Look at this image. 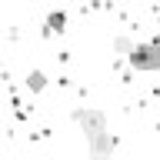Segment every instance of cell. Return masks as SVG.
Instances as JSON below:
<instances>
[{
  "instance_id": "obj_1",
  "label": "cell",
  "mask_w": 160,
  "mask_h": 160,
  "mask_svg": "<svg viewBox=\"0 0 160 160\" xmlns=\"http://www.w3.org/2000/svg\"><path fill=\"white\" fill-rule=\"evenodd\" d=\"M70 120L80 123L83 137H87V147H90V160H113V147L117 140L107 127V113L103 110H93V107H73L70 110Z\"/></svg>"
},
{
  "instance_id": "obj_2",
  "label": "cell",
  "mask_w": 160,
  "mask_h": 160,
  "mask_svg": "<svg viewBox=\"0 0 160 160\" xmlns=\"http://www.w3.org/2000/svg\"><path fill=\"white\" fill-rule=\"evenodd\" d=\"M130 67L143 70V73H153L160 70V40H150V43H133V50L127 53Z\"/></svg>"
},
{
  "instance_id": "obj_3",
  "label": "cell",
  "mask_w": 160,
  "mask_h": 160,
  "mask_svg": "<svg viewBox=\"0 0 160 160\" xmlns=\"http://www.w3.org/2000/svg\"><path fill=\"white\" fill-rule=\"evenodd\" d=\"M63 23H67V13L63 10H53V13H47V20H43V37H53V33H60L63 30Z\"/></svg>"
},
{
  "instance_id": "obj_4",
  "label": "cell",
  "mask_w": 160,
  "mask_h": 160,
  "mask_svg": "<svg viewBox=\"0 0 160 160\" xmlns=\"http://www.w3.org/2000/svg\"><path fill=\"white\" fill-rule=\"evenodd\" d=\"M43 87H47V73H43V70H30L27 73V90L30 93H40Z\"/></svg>"
},
{
  "instance_id": "obj_5",
  "label": "cell",
  "mask_w": 160,
  "mask_h": 160,
  "mask_svg": "<svg viewBox=\"0 0 160 160\" xmlns=\"http://www.w3.org/2000/svg\"><path fill=\"white\" fill-rule=\"evenodd\" d=\"M113 50H117V53H123V57H127L130 50H133V40H130V37H117V40H113Z\"/></svg>"
},
{
  "instance_id": "obj_6",
  "label": "cell",
  "mask_w": 160,
  "mask_h": 160,
  "mask_svg": "<svg viewBox=\"0 0 160 160\" xmlns=\"http://www.w3.org/2000/svg\"><path fill=\"white\" fill-rule=\"evenodd\" d=\"M157 130H160V123H157Z\"/></svg>"
}]
</instances>
